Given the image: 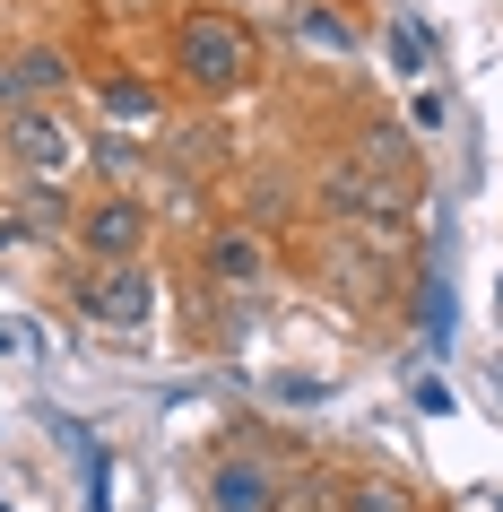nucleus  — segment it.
<instances>
[{
  "label": "nucleus",
  "instance_id": "obj_1",
  "mask_svg": "<svg viewBox=\"0 0 503 512\" xmlns=\"http://www.w3.org/2000/svg\"><path fill=\"white\" fill-rule=\"evenodd\" d=\"M252 70H261V44H252V27H243L235 9H209L200 0V9L174 18V79L191 96H243Z\"/></svg>",
  "mask_w": 503,
  "mask_h": 512
},
{
  "label": "nucleus",
  "instance_id": "obj_2",
  "mask_svg": "<svg viewBox=\"0 0 503 512\" xmlns=\"http://www.w3.org/2000/svg\"><path fill=\"white\" fill-rule=\"evenodd\" d=\"M70 296H79V313L96 330H148L157 322V270L148 261H96Z\"/></svg>",
  "mask_w": 503,
  "mask_h": 512
},
{
  "label": "nucleus",
  "instance_id": "obj_3",
  "mask_svg": "<svg viewBox=\"0 0 503 512\" xmlns=\"http://www.w3.org/2000/svg\"><path fill=\"white\" fill-rule=\"evenodd\" d=\"M0 148H9V165L18 174H35V183H61L70 165L87 157L79 148V131L61 122L53 105H27V113H0Z\"/></svg>",
  "mask_w": 503,
  "mask_h": 512
},
{
  "label": "nucleus",
  "instance_id": "obj_4",
  "mask_svg": "<svg viewBox=\"0 0 503 512\" xmlns=\"http://www.w3.org/2000/svg\"><path fill=\"white\" fill-rule=\"evenodd\" d=\"M278 495H287V469L269 452H217L209 478H200L209 512H278Z\"/></svg>",
  "mask_w": 503,
  "mask_h": 512
},
{
  "label": "nucleus",
  "instance_id": "obj_5",
  "mask_svg": "<svg viewBox=\"0 0 503 512\" xmlns=\"http://www.w3.org/2000/svg\"><path fill=\"white\" fill-rule=\"evenodd\" d=\"M79 243L96 252V261H139V252H148V200L105 191V200L79 217Z\"/></svg>",
  "mask_w": 503,
  "mask_h": 512
},
{
  "label": "nucleus",
  "instance_id": "obj_6",
  "mask_svg": "<svg viewBox=\"0 0 503 512\" xmlns=\"http://www.w3.org/2000/svg\"><path fill=\"white\" fill-rule=\"evenodd\" d=\"M209 278H217V287H235V296H261L269 278H278V252H269L252 226H217V235H209Z\"/></svg>",
  "mask_w": 503,
  "mask_h": 512
},
{
  "label": "nucleus",
  "instance_id": "obj_7",
  "mask_svg": "<svg viewBox=\"0 0 503 512\" xmlns=\"http://www.w3.org/2000/svg\"><path fill=\"white\" fill-rule=\"evenodd\" d=\"M61 87H70V53H53V44H27L18 61H0V113L53 105Z\"/></svg>",
  "mask_w": 503,
  "mask_h": 512
},
{
  "label": "nucleus",
  "instance_id": "obj_8",
  "mask_svg": "<svg viewBox=\"0 0 503 512\" xmlns=\"http://www.w3.org/2000/svg\"><path fill=\"white\" fill-rule=\"evenodd\" d=\"M330 200H339V209L382 217V226H399V217L417 209V200H408V183H391V174H365V165H330Z\"/></svg>",
  "mask_w": 503,
  "mask_h": 512
},
{
  "label": "nucleus",
  "instance_id": "obj_9",
  "mask_svg": "<svg viewBox=\"0 0 503 512\" xmlns=\"http://www.w3.org/2000/svg\"><path fill=\"white\" fill-rule=\"evenodd\" d=\"M96 105H105L113 122H122V131H157L165 96H157L148 79H131V70H105V79H96Z\"/></svg>",
  "mask_w": 503,
  "mask_h": 512
},
{
  "label": "nucleus",
  "instance_id": "obj_10",
  "mask_svg": "<svg viewBox=\"0 0 503 512\" xmlns=\"http://www.w3.org/2000/svg\"><path fill=\"white\" fill-rule=\"evenodd\" d=\"M365 174H391V183H417V148L399 122H373L365 131Z\"/></svg>",
  "mask_w": 503,
  "mask_h": 512
},
{
  "label": "nucleus",
  "instance_id": "obj_11",
  "mask_svg": "<svg viewBox=\"0 0 503 512\" xmlns=\"http://www.w3.org/2000/svg\"><path fill=\"white\" fill-rule=\"evenodd\" d=\"M339 512H425V495H417V486H399V478H356Z\"/></svg>",
  "mask_w": 503,
  "mask_h": 512
},
{
  "label": "nucleus",
  "instance_id": "obj_12",
  "mask_svg": "<svg viewBox=\"0 0 503 512\" xmlns=\"http://www.w3.org/2000/svg\"><path fill=\"white\" fill-rule=\"evenodd\" d=\"M391 61L408 70V79H425V70H434V44H425L417 18H391Z\"/></svg>",
  "mask_w": 503,
  "mask_h": 512
},
{
  "label": "nucleus",
  "instance_id": "obj_13",
  "mask_svg": "<svg viewBox=\"0 0 503 512\" xmlns=\"http://www.w3.org/2000/svg\"><path fill=\"white\" fill-rule=\"evenodd\" d=\"M304 35H313V44H330V53H356V27H347V18H330V0H304Z\"/></svg>",
  "mask_w": 503,
  "mask_h": 512
}]
</instances>
